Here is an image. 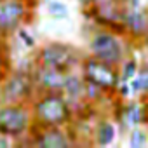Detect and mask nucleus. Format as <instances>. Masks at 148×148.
Here are the masks:
<instances>
[{
  "label": "nucleus",
  "mask_w": 148,
  "mask_h": 148,
  "mask_svg": "<svg viewBox=\"0 0 148 148\" xmlns=\"http://www.w3.org/2000/svg\"><path fill=\"white\" fill-rule=\"evenodd\" d=\"M32 73H33V80H35L37 91L42 92V91H63L68 71L33 63Z\"/></svg>",
  "instance_id": "nucleus-11"
},
{
  "label": "nucleus",
  "mask_w": 148,
  "mask_h": 148,
  "mask_svg": "<svg viewBox=\"0 0 148 148\" xmlns=\"http://www.w3.org/2000/svg\"><path fill=\"white\" fill-rule=\"evenodd\" d=\"M87 47L91 56L113 66H119L129 56L127 42L122 38V35L105 26H94Z\"/></svg>",
  "instance_id": "nucleus-2"
},
{
  "label": "nucleus",
  "mask_w": 148,
  "mask_h": 148,
  "mask_svg": "<svg viewBox=\"0 0 148 148\" xmlns=\"http://www.w3.org/2000/svg\"><path fill=\"white\" fill-rule=\"evenodd\" d=\"M12 70V64H11V56L5 49L0 47V82H2Z\"/></svg>",
  "instance_id": "nucleus-19"
},
{
  "label": "nucleus",
  "mask_w": 148,
  "mask_h": 148,
  "mask_svg": "<svg viewBox=\"0 0 148 148\" xmlns=\"http://www.w3.org/2000/svg\"><path fill=\"white\" fill-rule=\"evenodd\" d=\"M16 35H18V38L21 40V44H23L26 49H35V47H37V40H35L33 33H32L30 30H26L25 26H21V28L16 32Z\"/></svg>",
  "instance_id": "nucleus-20"
},
{
  "label": "nucleus",
  "mask_w": 148,
  "mask_h": 148,
  "mask_svg": "<svg viewBox=\"0 0 148 148\" xmlns=\"http://www.w3.org/2000/svg\"><path fill=\"white\" fill-rule=\"evenodd\" d=\"M131 94H132L131 84H129V82H120L119 87H117V96H119V99H127Z\"/></svg>",
  "instance_id": "nucleus-21"
},
{
  "label": "nucleus",
  "mask_w": 148,
  "mask_h": 148,
  "mask_svg": "<svg viewBox=\"0 0 148 148\" xmlns=\"http://www.w3.org/2000/svg\"><path fill=\"white\" fill-rule=\"evenodd\" d=\"M0 99H2V86H0Z\"/></svg>",
  "instance_id": "nucleus-25"
},
{
  "label": "nucleus",
  "mask_w": 148,
  "mask_h": 148,
  "mask_svg": "<svg viewBox=\"0 0 148 148\" xmlns=\"http://www.w3.org/2000/svg\"><path fill=\"white\" fill-rule=\"evenodd\" d=\"M79 71L82 73L86 82L96 84L98 87H101L105 91L106 96H115L117 94V87L120 84L119 66L99 61V59H96L94 56L89 54V56L82 58V61L79 64Z\"/></svg>",
  "instance_id": "nucleus-5"
},
{
  "label": "nucleus",
  "mask_w": 148,
  "mask_h": 148,
  "mask_svg": "<svg viewBox=\"0 0 148 148\" xmlns=\"http://www.w3.org/2000/svg\"><path fill=\"white\" fill-rule=\"evenodd\" d=\"M127 143H129L131 148H145V146L148 145V131L143 129L141 125L129 129Z\"/></svg>",
  "instance_id": "nucleus-17"
},
{
  "label": "nucleus",
  "mask_w": 148,
  "mask_h": 148,
  "mask_svg": "<svg viewBox=\"0 0 148 148\" xmlns=\"http://www.w3.org/2000/svg\"><path fill=\"white\" fill-rule=\"evenodd\" d=\"M2 86V103H28L35 98L37 86L33 80L32 70L16 68L0 82Z\"/></svg>",
  "instance_id": "nucleus-6"
},
{
  "label": "nucleus",
  "mask_w": 148,
  "mask_h": 148,
  "mask_svg": "<svg viewBox=\"0 0 148 148\" xmlns=\"http://www.w3.org/2000/svg\"><path fill=\"white\" fill-rule=\"evenodd\" d=\"M96 2H98V0H79V4H80L82 7H86V9L91 7V5H94Z\"/></svg>",
  "instance_id": "nucleus-23"
},
{
  "label": "nucleus",
  "mask_w": 148,
  "mask_h": 148,
  "mask_svg": "<svg viewBox=\"0 0 148 148\" xmlns=\"http://www.w3.org/2000/svg\"><path fill=\"white\" fill-rule=\"evenodd\" d=\"M139 70V63L136 58L127 56L120 64H119V73H120V82H129L132 77H136V73Z\"/></svg>",
  "instance_id": "nucleus-16"
},
{
  "label": "nucleus",
  "mask_w": 148,
  "mask_h": 148,
  "mask_svg": "<svg viewBox=\"0 0 148 148\" xmlns=\"http://www.w3.org/2000/svg\"><path fill=\"white\" fill-rule=\"evenodd\" d=\"M145 44H146V47H148V35H146V38H145Z\"/></svg>",
  "instance_id": "nucleus-24"
},
{
  "label": "nucleus",
  "mask_w": 148,
  "mask_h": 148,
  "mask_svg": "<svg viewBox=\"0 0 148 148\" xmlns=\"http://www.w3.org/2000/svg\"><path fill=\"white\" fill-rule=\"evenodd\" d=\"M35 127H70L75 120V110L63 91H42L30 101Z\"/></svg>",
  "instance_id": "nucleus-1"
},
{
  "label": "nucleus",
  "mask_w": 148,
  "mask_h": 148,
  "mask_svg": "<svg viewBox=\"0 0 148 148\" xmlns=\"http://www.w3.org/2000/svg\"><path fill=\"white\" fill-rule=\"evenodd\" d=\"M28 145L38 148H68L75 145V134H71L68 127H35L26 138Z\"/></svg>",
  "instance_id": "nucleus-7"
},
{
  "label": "nucleus",
  "mask_w": 148,
  "mask_h": 148,
  "mask_svg": "<svg viewBox=\"0 0 148 148\" xmlns=\"http://www.w3.org/2000/svg\"><path fill=\"white\" fill-rule=\"evenodd\" d=\"M115 122H119L122 131H129L138 125H146L148 122V103L145 101H127L120 99L115 110Z\"/></svg>",
  "instance_id": "nucleus-9"
},
{
  "label": "nucleus",
  "mask_w": 148,
  "mask_h": 148,
  "mask_svg": "<svg viewBox=\"0 0 148 148\" xmlns=\"http://www.w3.org/2000/svg\"><path fill=\"white\" fill-rule=\"evenodd\" d=\"M131 91L136 96L148 98V64H139V70L136 73V77L129 80Z\"/></svg>",
  "instance_id": "nucleus-14"
},
{
  "label": "nucleus",
  "mask_w": 148,
  "mask_h": 148,
  "mask_svg": "<svg viewBox=\"0 0 148 148\" xmlns=\"http://www.w3.org/2000/svg\"><path fill=\"white\" fill-rule=\"evenodd\" d=\"M12 145H14L12 139H9L7 136H2V134H0V148H9V146H12Z\"/></svg>",
  "instance_id": "nucleus-22"
},
{
  "label": "nucleus",
  "mask_w": 148,
  "mask_h": 148,
  "mask_svg": "<svg viewBox=\"0 0 148 148\" xmlns=\"http://www.w3.org/2000/svg\"><path fill=\"white\" fill-rule=\"evenodd\" d=\"M122 26L125 35L134 40H145L148 35V7L143 4L134 7L124 2L122 7Z\"/></svg>",
  "instance_id": "nucleus-10"
},
{
  "label": "nucleus",
  "mask_w": 148,
  "mask_h": 148,
  "mask_svg": "<svg viewBox=\"0 0 148 148\" xmlns=\"http://www.w3.org/2000/svg\"><path fill=\"white\" fill-rule=\"evenodd\" d=\"M30 7L25 0H4L0 2V35H14L26 21Z\"/></svg>",
  "instance_id": "nucleus-8"
},
{
  "label": "nucleus",
  "mask_w": 148,
  "mask_h": 148,
  "mask_svg": "<svg viewBox=\"0 0 148 148\" xmlns=\"http://www.w3.org/2000/svg\"><path fill=\"white\" fill-rule=\"evenodd\" d=\"M82 61V54L79 52L77 47H73L71 44L59 42V40H51L42 44L37 52H35V64L42 66H52L63 71H71L77 70Z\"/></svg>",
  "instance_id": "nucleus-4"
},
{
  "label": "nucleus",
  "mask_w": 148,
  "mask_h": 148,
  "mask_svg": "<svg viewBox=\"0 0 148 148\" xmlns=\"http://www.w3.org/2000/svg\"><path fill=\"white\" fill-rule=\"evenodd\" d=\"M105 91L101 87H98L96 84H91V82H86V101L89 105H96L99 103L103 98H105Z\"/></svg>",
  "instance_id": "nucleus-18"
},
{
  "label": "nucleus",
  "mask_w": 148,
  "mask_h": 148,
  "mask_svg": "<svg viewBox=\"0 0 148 148\" xmlns=\"http://www.w3.org/2000/svg\"><path fill=\"white\" fill-rule=\"evenodd\" d=\"M63 94L70 101L71 108L75 110V115L82 110V106H87L89 103L86 101V80L80 71L71 70L66 73V80L63 87Z\"/></svg>",
  "instance_id": "nucleus-12"
},
{
  "label": "nucleus",
  "mask_w": 148,
  "mask_h": 148,
  "mask_svg": "<svg viewBox=\"0 0 148 148\" xmlns=\"http://www.w3.org/2000/svg\"><path fill=\"white\" fill-rule=\"evenodd\" d=\"M0 2H4V0H0Z\"/></svg>",
  "instance_id": "nucleus-27"
},
{
  "label": "nucleus",
  "mask_w": 148,
  "mask_h": 148,
  "mask_svg": "<svg viewBox=\"0 0 148 148\" xmlns=\"http://www.w3.org/2000/svg\"><path fill=\"white\" fill-rule=\"evenodd\" d=\"M33 129V115L28 103H2L0 101V134L19 143L26 139Z\"/></svg>",
  "instance_id": "nucleus-3"
},
{
  "label": "nucleus",
  "mask_w": 148,
  "mask_h": 148,
  "mask_svg": "<svg viewBox=\"0 0 148 148\" xmlns=\"http://www.w3.org/2000/svg\"><path fill=\"white\" fill-rule=\"evenodd\" d=\"M44 5L47 16L54 21H64L70 16V9L63 0H44Z\"/></svg>",
  "instance_id": "nucleus-15"
},
{
  "label": "nucleus",
  "mask_w": 148,
  "mask_h": 148,
  "mask_svg": "<svg viewBox=\"0 0 148 148\" xmlns=\"http://www.w3.org/2000/svg\"><path fill=\"white\" fill-rule=\"evenodd\" d=\"M117 138V124L113 120L103 119L92 129V143L98 146H110Z\"/></svg>",
  "instance_id": "nucleus-13"
},
{
  "label": "nucleus",
  "mask_w": 148,
  "mask_h": 148,
  "mask_svg": "<svg viewBox=\"0 0 148 148\" xmlns=\"http://www.w3.org/2000/svg\"><path fill=\"white\" fill-rule=\"evenodd\" d=\"M146 131H148V122H146Z\"/></svg>",
  "instance_id": "nucleus-26"
}]
</instances>
